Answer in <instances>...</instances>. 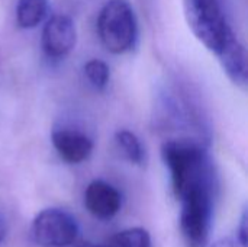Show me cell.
I'll list each match as a JSON object with an SVG mask.
<instances>
[{"mask_svg": "<svg viewBox=\"0 0 248 247\" xmlns=\"http://www.w3.org/2000/svg\"><path fill=\"white\" fill-rule=\"evenodd\" d=\"M116 141L121 146V148L124 150L125 156L135 165H142L144 162V150L141 147L140 140L137 138L135 134L129 132V131H119L116 134Z\"/></svg>", "mask_w": 248, "mask_h": 247, "instance_id": "cell-11", "label": "cell"}, {"mask_svg": "<svg viewBox=\"0 0 248 247\" xmlns=\"http://www.w3.org/2000/svg\"><path fill=\"white\" fill-rule=\"evenodd\" d=\"M110 247H151V237L144 229H129L115 234Z\"/></svg>", "mask_w": 248, "mask_h": 247, "instance_id": "cell-10", "label": "cell"}, {"mask_svg": "<svg viewBox=\"0 0 248 247\" xmlns=\"http://www.w3.org/2000/svg\"><path fill=\"white\" fill-rule=\"evenodd\" d=\"M187 23L196 38L212 52H218L234 33L224 10V0H183Z\"/></svg>", "mask_w": 248, "mask_h": 247, "instance_id": "cell-2", "label": "cell"}, {"mask_svg": "<svg viewBox=\"0 0 248 247\" xmlns=\"http://www.w3.org/2000/svg\"><path fill=\"white\" fill-rule=\"evenodd\" d=\"M217 55L228 77L235 84L244 86L247 83V52L234 33L225 41Z\"/></svg>", "mask_w": 248, "mask_h": 247, "instance_id": "cell-7", "label": "cell"}, {"mask_svg": "<svg viewBox=\"0 0 248 247\" xmlns=\"http://www.w3.org/2000/svg\"><path fill=\"white\" fill-rule=\"evenodd\" d=\"M48 7V0H19L16 9L17 25L23 29H31L39 25Z\"/></svg>", "mask_w": 248, "mask_h": 247, "instance_id": "cell-9", "label": "cell"}, {"mask_svg": "<svg viewBox=\"0 0 248 247\" xmlns=\"http://www.w3.org/2000/svg\"><path fill=\"white\" fill-rule=\"evenodd\" d=\"M214 247H247L246 245H243L238 239L237 240H232V239H224V240H219L218 243H215Z\"/></svg>", "mask_w": 248, "mask_h": 247, "instance_id": "cell-13", "label": "cell"}, {"mask_svg": "<svg viewBox=\"0 0 248 247\" xmlns=\"http://www.w3.org/2000/svg\"><path fill=\"white\" fill-rule=\"evenodd\" d=\"M84 71L93 87H96L97 90H102L106 87L108 80H109V67L103 61L90 60L84 66Z\"/></svg>", "mask_w": 248, "mask_h": 247, "instance_id": "cell-12", "label": "cell"}, {"mask_svg": "<svg viewBox=\"0 0 248 247\" xmlns=\"http://www.w3.org/2000/svg\"><path fill=\"white\" fill-rule=\"evenodd\" d=\"M89 247H110V246H89Z\"/></svg>", "mask_w": 248, "mask_h": 247, "instance_id": "cell-15", "label": "cell"}, {"mask_svg": "<svg viewBox=\"0 0 248 247\" xmlns=\"http://www.w3.org/2000/svg\"><path fill=\"white\" fill-rule=\"evenodd\" d=\"M52 144L61 159L73 165L84 162L93 150L92 140L74 131H55L52 134Z\"/></svg>", "mask_w": 248, "mask_h": 247, "instance_id": "cell-8", "label": "cell"}, {"mask_svg": "<svg viewBox=\"0 0 248 247\" xmlns=\"http://www.w3.org/2000/svg\"><path fill=\"white\" fill-rule=\"evenodd\" d=\"M217 183H201L185 189L177 198L182 202L180 231L186 247H205L214 214Z\"/></svg>", "mask_w": 248, "mask_h": 247, "instance_id": "cell-1", "label": "cell"}, {"mask_svg": "<svg viewBox=\"0 0 248 247\" xmlns=\"http://www.w3.org/2000/svg\"><path fill=\"white\" fill-rule=\"evenodd\" d=\"M84 205L96 218L110 220L119 213L122 207V197L110 183L105 181H93L86 188Z\"/></svg>", "mask_w": 248, "mask_h": 247, "instance_id": "cell-6", "label": "cell"}, {"mask_svg": "<svg viewBox=\"0 0 248 247\" xmlns=\"http://www.w3.org/2000/svg\"><path fill=\"white\" fill-rule=\"evenodd\" d=\"M32 236L39 246L67 247L77 239L78 224L67 211L49 208L35 217Z\"/></svg>", "mask_w": 248, "mask_h": 247, "instance_id": "cell-4", "label": "cell"}, {"mask_svg": "<svg viewBox=\"0 0 248 247\" xmlns=\"http://www.w3.org/2000/svg\"><path fill=\"white\" fill-rule=\"evenodd\" d=\"M99 36L105 48L113 54L129 51L137 39V20L126 0H109L97 19Z\"/></svg>", "mask_w": 248, "mask_h": 247, "instance_id": "cell-3", "label": "cell"}, {"mask_svg": "<svg viewBox=\"0 0 248 247\" xmlns=\"http://www.w3.org/2000/svg\"><path fill=\"white\" fill-rule=\"evenodd\" d=\"M6 231H7V226H6L4 220L0 217V243L3 242V239H4V236H6Z\"/></svg>", "mask_w": 248, "mask_h": 247, "instance_id": "cell-14", "label": "cell"}, {"mask_svg": "<svg viewBox=\"0 0 248 247\" xmlns=\"http://www.w3.org/2000/svg\"><path fill=\"white\" fill-rule=\"evenodd\" d=\"M76 45V26L71 17L57 15L51 17L42 32L44 51L52 58L67 55Z\"/></svg>", "mask_w": 248, "mask_h": 247, "instance_id": "cell-5", "label": "cell"}]
</instances>
